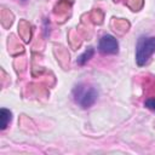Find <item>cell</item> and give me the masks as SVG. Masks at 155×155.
Listing matches in <instances>:
<instances>
[{"label":"cell","mask_w":155,"mask_h":155,"mask_svg":"<svg viewBox=\"0 0 155 155\" xmlns=\"http://www.w3.org/2000/svg\"><path fill=\"white\" fill-rule=\"evenodd\" d=\"M144 107H147L148 109L155 111V97H150L148 99L144 101Z\"/></svg>","instance_id":"obj_6"},{"label":"cell","mask_w":155,"mask_h":155,"mask_svg":"<svg viewBox=\"0 0 155 155\" xmlns=\"http://www.w3.org/2000/svg\"><path fill=\"white\" fill-rule=\"evenodd\" d=\"M11 120H12V113L6 108H1V110H0V128L5 130L8 126V124L11 122Z\"/></svg>","instance_id":"obj_4"},{"label":"cell","mask_w":155,"mask_h":155,"mask_svg":"<svg viewBox=\"0 0 155 155\" xmlns=\"http://www.w3.org/2000/svg\"><path fill=\"white\" fill-rule=\"evenodd\" d=\"M93 54H94V50H93V47H88L82 54H80V56L78 57L76 63H78L79 65H84L85 63H87V62L92 58Z\"/></svg>","instance_id":"obj_5"},{"label":"cell","mask_w":155,"mask_h":155,"mask_svg":"<svg viewBox=\"0 0 155 155\" xmlns=\"http://www.w3.org/2000/svg\"><path fill=\"white\" fill-rule=\"evenodd\" d=\"M73 98L75 103L82 109H88L96 103L98 98V91L96 87L88 84H78L73 90Z\"/></svg>","instance_id":"obj_1"},{"label":"cell","mask_w":155,"mask_h":155,"mask_svg":"<svg viewBox=\"0 0 155 155\" xmlns=\"http://www.w3.org/2000/svg\"><path fill=\"white\" fill-rule=\"evenodd\" d=\"M23 1H25V0H23Z\"/></svg>","instance_id":"obj_7"},{"label":"cell","mask_w":155,"mask_h":155,"mask_svg":"<svg viewBox=\"0 0 155 155\" xmlns=\"http://www.w3.org/2000/svg\"><path fill=\"white\" fill-rule=\"evenodd\" d=\"M154 52H155V36H147V35L140 36L136 45L137 64L138 65L147 64Z\"/></svg>","instance_id":"obj_2"},{"label":"cell","mask_w":155,"mask_h":155,"mask_svg":"<svg viewBox=\"0 0 155 155\" xmlns=\"http://www.w3.org/2000/svg\"><path fill=\"white\" fill-rule=\"evenodd\" d=\"M98 51L102 54H116L119 52V42L116 38L110 34H105L99 39Z\"/></svg>","instance_id":"obj_3"}]
</instances>
